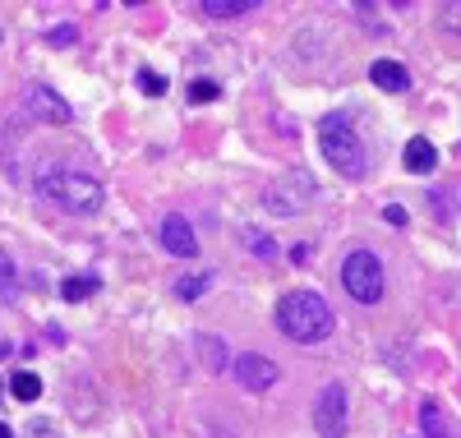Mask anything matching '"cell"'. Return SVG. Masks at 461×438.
<instances>
[{
  "mask_svg": "<svg viewBox=\"0 0 461 438\" xmlns=\"http://www.w3.org/2000/svg\"><path fill=\"white\" fill-rule=\"evenodd\" d=\"M277 328L291 342H323L332 333V309L319 291H286L277 300Z\"/></svg>",
  "mask_w": 461,
  "mask_h": 438,
  "instance_id": "1",
  "label": "cell"
},
{
  "mask_svg": "<svg viewBox=\"0 0 461 438\" xmlns=\"http://www.w3.org/2000/svg\"><path fill=\"white\" fill-rule=\"evenodd\" d=\"M319 148H323V157H328V162H332L346 180H360V176H365V143H360V134L351 130V121H346V115H323Z\"/></svg>",
  "mask_w": 461,
  "mask_h": 438,
  "instance_id": "2",
  "label": "cell"
},
{
  "mask_svg": "<svg viewBox=\"0 0 461 438\" xmlns=\"http://www.w3.org/2000/svg\"><path fill=\"white\" fill-rule=\"evenodd\" d=\"M37 189L65 213H97L102 208V185L93 176H79V171H51L37 180Z\"/></svg>",
  "mask_w": 461,
  "mask_h": 438,
  "instance_id": "3",
  "label": "cell"
},
{
  "mask_svg": "<svg viewBox=\"0 0 461 438\" xmlns=\"http://www.w3.org/2000/svg\"><path fill=\"white\" fill-rule=\"evenodd\" d=\"M341 287H346V296L360 300V305H378V300H383V263H378L369 250L346 254V263H341Z\"/></svg>",
  "mask_w": 461,
  "mask_h": 438,
  "instance_id": "4",
  "label": "cell"
},
{
  "mask_svg": "<svg viewBox=\"0 0 461 438\" xmlns=\"http://www.w3.org/2000/svg\"><path fill=\"white\" fill-rule=\"evenodd\" d=\"M310 198H314V180L304 171H286V176H277L273 185L263 189V208L273 217H295V213H304Z\"/></svg>",
  "mask_w": 461,
  "mask_h": 438,
  "instance_id": "5",
  "label": "cell"
},
{
  "mask_svg": "<svg viewBox=\"0 0 461 438\" xmlns=\"http://www.w3.org/2000/svg\"><path fill=\"white\" fill-rule=\"evenodd\" d=\"M314 429L319 438H341L346 433V388L341 383H328L314 402Z\"/></svg>",
  "mask_w": 461,
  "mask_h": 438,
  "instance_id": "6",
  "label": "cell"
},
{
  "mask_svg": "<svg viewBox=\"0 0 461 438\" xmlns=\"http://www.w3.org/2000/svg\"><path fill=\"white\" fill-rule=\"evenodd\" d=\"M230 374H236L240 388H249V392H267V388L277 383V365L267 360V355H258V351L236 355V360H230Z\"/></svg>",
  "mask_w": 461,
  "mask_h": 438,
  "instance_id": "7",
  "label": "cell"
},
{
  "mask_svg": "<svg viewBox=\"0 0 461 438\" xmlns=\"http://www.w3.org/2000/svg\"><path fill=\"white\" fill-rule=\"evenodd\" d=\"M162 245L176 254V259H194L199 254V241H194V226H189L180 213L162 217Z\"/></svg>",
  "mask_w": 461,
  "mask_h": 438,
  "instance_id": "8",
  "label": "cell"
},
{
  "mask_svg": "<svg viewBox=\"0 0 461 438\" xmlns=\"http://www.w3.org/2000/svg\"><path fill=\"white\" fill-rule=\"evenodd\" d=\"M28 111L37 115V121H51V125H65L69 121V102H60L51 88H28Z\"/></svg>",
  "mask_w": 461,
  "mask_h": 438,
  "instance_id": "9",
  "label": "cell"
},
{
  "mask_svg": "<svg viewBox=\"0 0 461 438\" xmlns=\"http://www.w3.org/2000/svg\"><path fill=\"white\" fill-rule=\"evenodd\" d=\"M369 78H374L383 93H406L411 88V74H406L402 60H374L369 65Z\"/></svg>",
  "mask_w": 461,
  "mask_h": 438,
  "instance_id": "10",
  "label": "cell"
},
{
  "mask_svg": "<svg viewBox=\"0 0 461 438\" xmlns=\"http://www.w3.org/2000/svg\"><path fill=\"white\" fill-rule=\"evenodd\" d=\"M402 162H406V171H415V176H429V171L438 167V148H434L429 139H411L406 152H402Z\"/></svg>",
  "mask_w": 461,
  "mask_h": 438,
  "instance_id": "11",
  "label": "cell"
},
{
  "mask_svg": "<svg viewBox=\"0 0 461 438\" xmlns=\"http://www.w3.org/2000/svg\"><path fill=\"white\" fill-rule=\"evenodd\" d=\"M420 429H425V438H456V433H452V420L443 415L438 402H425V406H420Z\"/></svg>",
  "mask_w": 461,
  "mask_h": 438,
  "instance_id": "12",
  "label": "cell"
},
{
  "mask_svg": "<svg viewBox=\"0 0 461 438\" xmlns=\"http://www.w3.org/2000/svg\"><path fill=\"white\" fill-rule=\"evenodd\" d=\"M254 10V0H203V14L208 19H240Z\"/></svg>",
  "mask_w": 461,
  "mask_h": 438,
  "instance_id": "13",
  "label": "cell"
},
{
  "mask_svg": "<svg viewBox=\"0 0 461 438\" xmlns=\"http://www.w3.org/2000/svg\"><path fill=\"white\" fill-rule=\"evenodd\" d=\"M10 392L19 397V402H32V397H42V379L28 374V370H19V374L10 379Z\"/></svg>",
  "mask_w": 461,
  "mask_h": 438,
  "instance_id": "14",
  "label": "cell"
},
{
  "mask_svg": "<svg viewBox=\"0 0 461 438\" xmlns=\"http://www.w3.org/2000/svg\"><path fill=\"white\" fill-rule=\"evenodd\" d=\"M93 291H97V277H65V282H60L65 300H88Z\"/></svg>",
  "mask_w": 461,
  "mask_h": 438,
  "instance_id": "15",
  "label": "cell"
},
{
  "mask_svg": "<svg viewBox=\"0 0 461 438\" xmlns=\"http://www.w3.org/2000/svg\"><path fill=\"white\" fill-rule=\"evenodd\" d=\"M208 282H212V272H199V277H180V282H176V296H180V300H199V296L208 291Z\"/></svg>",
  "mask_w": 461,
  "mask_h": 438,
  "instance_id": "16",
  "label": "cell"
},
{
  "mask_svg": "<svg viewBox=\"0 0 461 438\" xmlns=\"http://www.w3.org/2000/svg\"><path fill=\"white\" fill-rule=\"evenodd\" d=\"M199 351H203V365H208V370H226V346H221L217 337L203 333V337H199Z\"/></svg>",
  "mask_w": 461,
  "mask_h": 438,
  "instance_id": "17",
  "label": "cell"
},
{
  "mask_svg": "<svg viewBox=\"0 0 461 438\" xmlns=\"http://www.w3.org/2000/svg\"><path fill=\"white\" fill-rule=\"evenodd\" d=\"M139 88H143L148 97H162V93H167V78L152 74V69H139Z\"/></svg>",
  "mask_w": 461,
  "mask_h": 438,
  "instance_id": "18",
  "label": "cell"
},
{
  "mask_svg": "<svg viewBox=\"0 0 461 438\" xmlns=\"http://www.w3.org/2000/svg\"><path fill=\"white\" fill-rule=\"evenodd\" d=\"M74 37H79V28H74V23H60V28L47 32V42H51V47H69Z\"/></svg>",
  "mask_w": 461,
  "mask_h": 438,
  "instance_id": "19",
  "label": "cell"
},
{
  "mask_svg": "<svg viewBox=\"0 0 461 438\" xmlns=\"http://www.w3.org/2000/svg\"><path fill=\"white\" fill-rule=\"evenodd\" d=\"M189 97H194V102H212L217 84H212V78H194V84H189Z\"/></svg>",
  "mask_w": 461,
  "mask_h": 438,
  "instance_id": "20",
  "label": "cell"
},
{
  "mask_svg": "<svg viewBox=\"0 0 461 438\" xmlns=\"http://www.w3.org/2000/svg\"><path fill=\"white\" fill-rule=\"evenodd\" d=\"M249 250H254L258 259H273V254H277V245L267 241V235H258V231H249Z\"/></svg>",
  "mask_w": 461,
  "mask_h": 438,
  "instance_id": "21",
  "label": "cell"
},
{
  "mask_svg": "<svg viewBox=\"0 0 461 438\" xmlns=\"http://www.w3.org/2000/svg\"><path fill=\"white\" fill-rule=\"evenodd\" d=\"M438 19H443V28H447V32H456V37H461V5H443V10H438Z\"/></svg>",
  "mask_w": 461,
  "mask_h": 438,
  "instance_id": "22",
  "label": "cell"
},
{
  "mask_svg": "<svg viewBox=\"0 0 461 438\" xmlns=\"http://www.w3.org/2000/svg\"><path fill=\"white\" fill-rule=\"evenodd\" d=\"M383 217H388L393 226H402V222H406V208H397V204H388V208H383Z\"/></svg>",
  "mask_w": 461,
  "mask_h": 438,
  "instance_id": "23",
  "label": "cell"
},
{
  "mask_svg": "<svg viewBox=\"0 0 461 438\" xmlns=\"http://www.w3.org/2000/svg\"><path fill=\"white\" fill-rule=\"evenodd\" d=\"M0 438H14V433H10V424H0Z\"/></svg>",
  "mask_w": 461,
  "mask_h": 438,
  "instance_id": "24",
  "label": "cell"
},
{
  "mask_svg": "<svg viewBox=\"0 0 461 438\" xmlns=\"http://www.w3.org/2000/svg\"><path fill=\"white\" fill-rule=\"evenodd\" d=\"M5 351H10V342H0V355H5Z\"/></svg>",
  "mask_w": 461,
  "mask_h": 438,
  "instance_id": "25",
  "label": "cell"
}]
</instances>
